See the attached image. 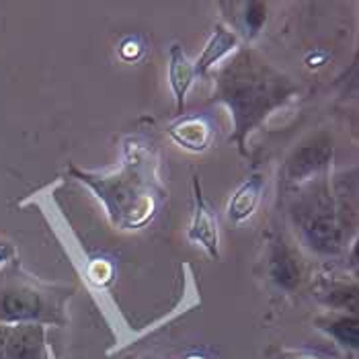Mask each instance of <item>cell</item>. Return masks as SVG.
<instances>
[{
  "label": "cell",
  "instance_id": "cell-1",
  "mask_svg": "<svg viewBox=\"0 0 359 359\" xmlns=\"http://www.w3.org/2000/svg\"><path fill=\"white\" fill-rule=\"evenodd\" d=\"M214 101L224 103L234 121L230 142L247 154V138L271 113L298 95V86L273 68L265 57L241 50L216 72Z\"/></svg>",
  "mask_w": 359,
  "mask_h": 359
},
{
  "label": "cell",
  "instance_id": "cell-2",
  "mask_svg": "<svg viewBox=\"0 0 359 359\" xmlns=\"http://www.w3.org/2000/svg\"><path fill=\"white\" fill-rule=\"evenodd\" d=\"M70 172L105 203L113 226L134 230L156 216L163 187L158 181V158L148 144L128 140L123 163L113 172L99 175L76 166H70Z\"/></svg>",
  "mask_w": 359,
  "mask_h": 359
},
{
  "label": "cell",
  "instance_id": "cell-3",
  "mask_svg": "<svg viewBox=\"0 0 359 359\" xmlns=\"http://www.w3.org/2000/svg\"><path fill=\"white\" fill-rule=\"evenodd\" d=\"M72 294L74 287L41 283L11 261L0 269V323L64 327L68 323L66 302Z\"/></svg>",
  "mask_w": 359,
  "mask_h": 359
},
{
  "label": "cell",
  "instance_id": "cell-4",
  "mask_svg": "<svg viewBox=\"0 0 359 359\" xmlns=\"http://www.w3.org/2000/svg\"><path fill=\"white\" fill-rule=\"evenodd\" d=\"M290 216L300 232L306 247L318 255H337L347 243V212L334 197L329 172L306 181V187L296 195Z\"/></svg>",
  "mask_w": 359,
  "mask_h": 359
},
{
  "label": "cell",
  "instance_id": "cell-5",
  "mask_svg": "<svg viewBox=\"0 0 359 359\" xmlns=\"http://www.w3.org/2000/svg\"><path fill=\"white\" fill-rule=\"evenodd\" d=\"M0 359H48L46 327L0 323Z\"/></svg>",
  "mask_w": 359,
  "mask_h": 359
},
{
  "label": "cell",
  "instance_id": "cell-6",
  "mask_svg": "<svg viewBox=\"0 0 359 359\" xmlns=\"http://www.w3.org/2000/svg\"><path fill=\"white\" fill-rule=\"evenodd\" d=\"M332 158V142L327 134H318L306 140L287 158V179L306 183L327 172Z\"/></svg>",
  "mask_w": 359,
  "mask_h": 359
},
{
  "label": "cell",
  "instance_id": "cell-7",
  "mask_svg": "<svg viewBox=\"0 0 359 359\" xmlns=\"http://www.w3.org/2000/svg\"><path fill=\"white\" fill-rule=\"evenodd\" d=\"M195 189V210L191 228H189V241H194L197 245H201L208 250L210 257L220 259V247H218V222L212 212V208L208 205V201L203 199L201 194V185L199 181H194Z\"/></svg>",
  "mask_w": 359,
  "mask_h": 359
},
{
  "label": "cell",
  "instance_id": "cell-8",
  "mask_svg": "<svg viewBox=\"0 0 359 359\" xmlns=\"http://www.w3.org/2000/svg\"><path fill=\"white\" fill-rule=\"evenodd\" d=\"M269 279L283 292H294L304 279V265L300 257L285 243H273L269 252Z\"/></svg>",
  "mask_w": 359,
  "mask_h": 359
},
{
  "label": "cell",
  "instance_id": "cell-9",
  "mask_svg": "<svg viewBox=\"0 0 359 359\" xmlns=\"http://www.w3.org/2000/svg\"><path fill=\"white\" fill-rule=\"evenodd\" d=\"M168 136L185 150L203 152L212 144L214 128L203 115H181L168 126Z\"/></svg>",
  "mask_w": 359,
  "mask_h": 359
},
{
  "label": "cell",
  "instance_id": "cell-10",
  "mask_svg": "<svg viewBox=\"0 0 359 359\" xmlns=\"http://www.w3.org/2000/svg\"><path fill=\"white\" fill-rule=\"evenodd\" d=\"M314 327L323 331L327 337L343 347L345 351H358L359 349V320L353 312H337L329 310L327 314H320L314 318Z\"/></svg>",
  "mask_w": 359,
  "mask_h": 359
},
{
  "label": "cell",
  "instance_id": "cell-11",
  "mask_svg": "<svg viewBox=\"0 0 359 359\" xmlns=\"http://www.w3.org/2000/svg\"><path fill=\"white\" fill-rule=\"evenodd\" d=\"M195 66L189 62V57L185 55L181 46H172L170 48V64H168V81L170 88L175 93V101H177V113L179 117L185 111V97L187 90L195 81Z\"/></svg>",
  "mask_w": 359,
  "mask_h": 359
},
{
  "label": "cell",
  "instance_id": "cell-12",
  "mask_svg": "<svg viewBox=\"0 0 359 359\" xmlns=\"http://www.w3.org/2000/svg\"><path fill=\"white\" fill-rule=\"evenodd\" d=\"M236 46H238V35L226 25L218 23L214 29V35L203 48V54L199 55V60L194 64L195 74H205L214 64H218L222 57H226Z\"/></svg>",
  "mask_w": 359,
  "mask_h": 359
},
{
  "label": "cell",
  "instance_id": "cell-13",
  "mask_svg": "<svg viewBox=\"0 0 359 359\" xmlns=\"http://www.w3.org/2000/svg\"><path fill=\"white\" fill-rule=\"evenodd\" d=\"M263 194V177L259 175H252L249 181H245L234 195L230 197L228 201V220L238 224V222H245L249 218L250 214L255 212L259 199Z\"/></svg>",
  "mask_w": 359,
  "mask_h": 359
},
{
  "label": "cell",
  "instance_id": "cell-14",
  "mask_svg": "<svg viewBox=\"0 0 359 359\" xmlns=\"http://www.w3.org/2000/svg\"><path fill=\"white\" fill-rule=\"evenodd\" d=\"M318 300L327 308L337 312H353L358 314V285L347 281L325 283L318 292Z\"/></svg>",
  "mask_w": 359,
  "mask_h": 359
},
{
  "label": "cell",
  "instance_id": "cell-15",
  "mask_svg": "<svg viewBox=\"0 0 359 359\" xmlns=\"http://www.w3.org/2000/svg\"><path fill=\"white\" fill-rule=\"evenodd\" d=\"M241 6V15H238V27L243 29V33L252 39L261 33V29L267 21V4L265 2H243Z\"/></svg>",
  "mask_w": 359,
  "mask_h": 359
},
{
  "label": "cell",
  "instance_id": "cell-16",
  "mask_svg": "<svg viewBox=\"0 0 359 359\" xmlns=\"http://www.w3.org/2000/svg\"><path fill=\"white\" fill-rule=\"evenodd\" d=\"M276 359H325L314 355V353H308V351H294V349H283L276 355Z\"/></svg>",
  "mask_w": 359,
  "mask_h": 359
},
{
  "label": "cell",
  "instance_id": "cell-17",
  "mask_svg": "<svg viewBox=\"0 0 359 359\" xmlns=\"http://www.w3.org/2000/svg\"><path fill=\"white\" fill-rule=\"evenodd\" d=\"M4 259H6V247L0 245V261H4Z\"/></svg>",
  "mask_w": 359,
  "mask_h": 359
}]
</instances>
